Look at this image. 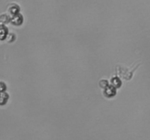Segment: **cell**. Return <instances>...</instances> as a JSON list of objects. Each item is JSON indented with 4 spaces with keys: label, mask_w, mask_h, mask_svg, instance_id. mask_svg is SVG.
<instances>
[{
    "label": "cell",
    "mask_w": 150,
    "mask_h": 140,
    "mask_svg": "<svg viewBox=\"0 0 150 140\" xmlns=\"http://www.w3.org/2000/svg\"><path fill=\"white\" fill-rule=\"evenodd\" d=\"M99 87H100L101 88H102V89H105V88H106L109 85V82H108L107 79H101L99 82Z\"/></svg>",
    "instance_id": "277c9868"
},
{
    "label": "cell",
    "mask_w": 150,
    "mask_h": 140,
    "mask_svg": "<svg viewBox=\"0 0 150 140\" xmlns=\"http://www.w3.org/2000/svg\"><path fill=\"white\" fill-rule=\"evenodd\" d=\"M137 68L138 66L135 68H132V70H129L128 68L125 67V66L117 65V67L116 68V73L119 78H122L125 80H129L133 76V73L135 72V69H137Z\"/></svg>",
    "instance_id": "6da1fadb"
},
{
    "label": "cell",
    "mask_w": 150,
    "mask_h": 140,
    "mask_svg": "<svg viewBox=\"0 0 150 140\" xmlns=\"http://www.w3.org/2000/svg\"><path fill=\"white\" fill-rule=\"evenodd\" d=\"M6 89V85H5V83H3L2 82H0V89L1 90H5Z\"/></svg>",
    "instance_id": "5b68a950"
},
{
    "label": "cell",
    "mask_w": 150,
    "mask_h": 140,
    "mask_svg": "<svg viewBox=\"0 0 150 140\" xmlns=\"http://www.w3.org/2000/svg\"><path fill=\"white\" fill-rule=\"evenodd\" d=\"M103 95L108 98H113L116 95V88L112 85H108L106 88L104 89L103 91Z\"/></svg>",
    "instance_id": "7a4b0ae2"
},
{
    "label": "cell",
    "mask_w": 150,
    "mask_h": 140,
    "mask_svg": "<svg viewBox=\"0 0 150 140\" xmlns=\"http://www.w3.org/2000/svg\"><path fill=\"white\" fill-rule=\"evenodd\" d=\"M110 85L113 86L116 89L117 88H120L122 85V80H121V79L119 76H113L110 79Z\"/></svg>",
    "instance_id": "3957f363"
}]
</instances>
